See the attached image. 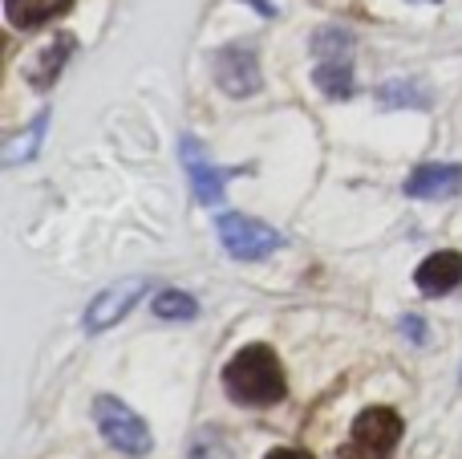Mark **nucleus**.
Wrapping results in <instances>:
<instances>
[{
  "label": "nucleus",
  "instance_id": "nucleus-3",
  "mask_svg": "<svg viewBox=\"0 0 462 459\" xmlns=\"http://www.w3.org/2000/svg\"><path fill=\"white\" fill-rule=\"evenodd\" d=\"M94 423L102 431V439L122 455H146L151 452V427L138 411H130L122 398L97 395L94 398Z\"/></svg>",
  "mask_w": 462,
  "mask_h": 459
},
{
  "label": "nucleus",
  "instance_id": "nucleus-9",
  "mask_svg": "<svg viewBox=\"0 0 462 459\" xmlns=\"http://www.w3.org/2000/svg\"><path fill=\"white\" fill-rule=\"evenodd\" d=\"M458 187H462L458 163H422V167H414L406 179L410 200H450Z\"/></svg>",
  "mask_w": 462,
  "mask_h": 459
},
{
  "label": "nucleus",
  "instance_id": "nucleus-8",
  "mask_svg": "<svg viewBox=\"0 0 462 459\" xmlns=\"http://www.w3.org/2000/svg\"><path fill=\"white\" fill-rule=\"evenodd\" d=\"M183 163H187V179H191V192L199 203H208V208H216L219 200H224V187H227V175L216 167V163L203 155L199 143H191V138H183Z\"/></svg>",
  "mask_w": 462,
  "mask_h": 459
},
{
  "label": "nucleus",
  "instance_id": "nucleus-10",
  "mask_svg": "<svg viewBox=\"0 0 462 459\" xmlns=\"http://www.w3.org/2000/svg\"><path fill=\"white\" fill-rule=\"evenodd\" d=\"M414 285L426 297H442L455 285H462V252H434L422 260V268L414 273Z\"/></svg>",
  "mask_w": 462,
  "mask_h": 459
},
{
  "label": "nucleus",
  "instance_id": "nucleus-7",
  "mask_svg": "<svg viewBox=\"0 0 462 459\" xmlns=\"http://www.w3.org/2000/svg\"><path fill=\"white\" fill-rule=\"evenodd\" d=\"M216 81L231 98H247L260 89V61L247 45H227L216 53Z\"/></svg>",
  "mask_w": 462,
  "mask_h": 459
},
{
  "label": "nucleus",
  "instance_id": "nucleus-12",
  "mask_svg": "<svg viewBox=\"0 0 462 459\" xmlns=\"http://www.w3.org/2000/svg\"><path fill=\"white\" fill-rule=\"evenodd\" d=\"M69 53H73V37H53L49 41V49L37 57V61L29 65V81L37 89H49L57 81V73L65 70V61H69Z\"/></svg>",
  "mask_w": 462,
  "mask_h": 459
},
{
  "label": "nucleus",
  "instance_id": "nucleus-2",
  "mask_svg": "<svg viewBox=\"0 0 462 459\" xmlns=\"http://www.w3.org/2000/svg\"><path fill=\"white\" fill-rule=\"evenodd\" d=\"M402 444V415L390 407H369L353 419L349 444L341 447V459H390Z\"/></svg>",
  "mask_w": 462,
  "mask_h": 459
},
{
  "label": "nucleus",
  "instance_id": "nucleus-13",
  "mask_svg": "<svg viewBox=\"0 0 462 459\" xmlns=\"http://www.w3.org/2000/svg\"><path fill=\"white\" fill-rule=\"evenodd\" d=\"M45 130H49V110H41L32 126H24L16 138H8V143H5V163H8V167H21V163H29L32 155L41 151V138H45Z\"/></svg>",
  "mask_w": 462,
  "mask_h": 459
},
{
  "label": "nucleus",
  "instance_id": "nucleus-1",
  "mask_svg": "<svg viewBox=\"0 0 462 459\" xmlns=\"http://www.w3.org/2000/svg\"><path fill=\"white\" fill-rule=\"evenodd\" d=\"M224 390L239 407H276L284 398V366H280L272 346H244L236 358L224 366Z\"/></svg>",
  "mask_w": 462,
  "mask_h": 459
},
{
  "label": "nucleus",
  "instance_id": "nucleus-6",
  "mask_svg": "<svg viewBox=\"0 0 462 459\" xmlns=\"http://www.w3.org/2000/svg\"><path fill=\"white\" fill-rule=\"evenodd\" d=\"M143 293H146L143 276H134V281H118V285H110L106 293H97V297L89 301V309H86V330L102 333V330H110V325H118L122 317L138 305Z\"/></svg>",
  "mask_w": 462,
  "mask_h": 459
},
{
  "label": "nucleus",
  "instance_id": "nucleus-14",
  "mask_svg": "<svg viewBox=\"0 0 462 459\" xmlns=\"http://www.w3.org/2000/svg\"><path fill=\"white\" fill-rule=\"evenodd\" d=\"M151 309H154V317H162V322H191V317L199 314V301H195L191 293L167 289L151 301Z\"/></svg>",
  "mask_w": 462,
  "mask_h": 459
},
{
  "label": "nucleus",
  "instance_id": "nucleus-17",
  "mask_svg": "<svg viewBox=\"0 0 462 459\" xmlns=\"http://www.w3.org/2000/svg\"><path fill=\"white\" fill-rule=\"evenodd\" d=\"M398 325H402V333H406V342H414V346H426V342H430V333H426V330H430V325H426L422 317L406 314Z\"/></svg>",
  "mask_w": 462,
  "mask_h": 459
},
{
  "label": "nucleus",
  "instance_id": "nucleus-19",
  "mask_svg": "<svg viewBox=\"0 0 462 459\" xmlns=\"http://www.w3.org/2000/svg\"><path fill=\"white\" fill-rule=\"evenodd\" d=\"M414 5H442V0H414Z\"/></svg>",
  "mask_w": 462,
  "mask_h": 459
},
{
  "label": "nucleus",
  "instance_id": "nucleus-5",
  "mask_svg": "<svg viewBox=\"0 0 462 459\" xmlns=\"http://www.w3.org/2000/svg\"><path fill=\"white\" fill-rule=\"evenodd\" d=\"M216 228H219V244H224L236 260H263L280 248L276 228L260 224V220L244 216V211H227V216H219Z\"/></svg>",
  "mask_w": 462,
  "mask_h": 459
},
{
  "label": "nucleus",
  "instance_id": "nucleus-4",
  "mask_svg": "<svg viewBox=\"0 0 462 459\" xmlns=\"http://www.w3.org/2000/svg\"><path fill=\"white\" fill-rule=\"evenodd\" d=\"M312 49L320 53L317 70H312V81H317L328 98H337V102L353 98L357 86H353V65H349V37H345L341 29H320Z\"/></svg>",
  "mask_w": 462,
  "mask_h": 459
},
{
  "label": "nucleus",
  "instance_id": "nucleus-15",
  "mask_svg": "<svg viewBox=\"0 0 462 459\" xmlns=\"http://www.w3.org/2000/svg\"><path fill=\"white\" fill-rule=\"evenodd\" d=\"M377 102L385 110H402V106H430V94L418 81H390V86L377 89Z\"/></svg>",
  "mask_w": 462,
  "mask_h": 459
},
{
  "label": "nucleus",
  "instance_id": "nucleus-16",
  "mask_svg": "<svg viewBox=\"0 0 462 459\" xmlns=\"http://www.w3.org/2000/svg\"><path fill=\"white\" fill-rule=\"evenodd\" d=\"M187 459H239V455H236V447H231L216 427H208V431H199V436L191 439V452H187Z\"/></svg>",
  "mask_w": 462,
  "mask_h": 459
},
{
  "label": "nucleus",
  "instance_id": "nucleus-11",
  "mask_svg": "<svg viewBox=\"0 0 462 459\" xmlns=\"http://www.w3.org/2000/svg\"><path fill=\"white\" fill-rule=\"evenodd\" d=\"M73 0H5V13L16 29H37V24L53 21V16L69 13Z\"/></svg>",
  "mask_w": 462,
  "mask_h": 459
},
{
  "label": "nucleus",
  "instance_id": "nucleus-18",
  "mask_svg": "<svg viewBox=\"0 0 462 459\" xmlns=\"http://www.w3.org/2000/svg\"><path fill=\"white\" fill-rule=\"evenodd\" d=\"M268 459H312L309 452H300V447H276Z\"/></svg>",
  "mask_w": 462,
  "mask_h": 459
}]
</instances>
